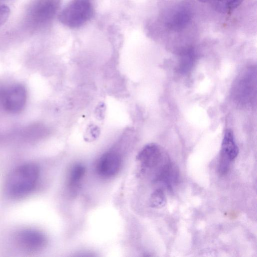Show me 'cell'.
<instances>
[{"label":"cell","instance_id":"277c9868","mask_svg":"<svg viewBox=\"0 0 257 257\" xmlns=\"http://www.w3.org/2000/svg\"><path fill=\"white\" fill-rule=\"evenodd\" d=\"M0 98L6 111L13 114L18 113L25 106L27 91L23 85L14 84L2 91Z\"/></svg>","mask_w":257,"mask_h":257},{"label":"cell","instance_id":"6da1fadb","mask_svg":"<svg viewBox=\"0 0 257 257\" xmlns=\"http://www.w3.org/2000/svg\"><path fill=\"white\" fill-rule=\"evenodd\" d=\"M39 177V169L35 164L27 163L15 169L6 184L8 195L15 199L24 197L35 188Z\"/></svg>","mask_w":257,"mask_h":257},{"label":"cell","instance_id":"8fae6325","mask_svg":"<svg viewBox=\"0 0 257 257\" xmlns=\"http://www.w3.org/2000/svg\"><path fill=\"white\" fill-rule=\"evenodd\" d=\"M86 172L85 166L79 163L75 164L71 169L68 183L70 188H74L78 186L83 178Z\"/></svg>","mask_w":257,"mask_h":257},{"label":"cell","instance_id":"4fadbf2b","mask_svg":"<svg viewBox=\"0 0 257 257\" xmlns=\"http://www.w3.org/2000/svg\"><path fill=\"white\" fill-rule=\"evenodd\" d=\"M10 14L9 8L3 4H0V26L4 25L8 20Z\"/></svg>","mask_w":257,"mask_h":257},{"label":"cell","instance_id":"30bf717a","mask_svg":"<svg viewBox=\"0 0 257 257\" xmlns=\"http://www.w3.org/2000/svg\"><path fill=\"white\" fill-rule=\"evenodd\" d=\"M215 12L222 14L230 13L238 8L244 0H197Z\"/></svg>","mask_w":257,"mask_h":257},{"label":"cell","instance_id":"7a4b0ae2","mask_svg":"<svg viewBox=\"0 0 257 257\" xmlns=\"http://www.w3.org/2000/svg\"><path fill=\"white\" fill-rule=\"evenodd\" d=\"M93 12L89 0H72L60 13L59 20L68 28H77L89 21Z\"/></svg>","mask_w":257,"mask_h":257},{"label":"cell","instance_id":"ba28073f","mask_svg":"<svg viewBox=\"0 0 257 257\" xmlns=\"http://www.w3.org/2000/svg\"><path fill=\"white\" fill-rule=\"evenodd\" d=\"M239 153V149L236 144L233 132L230 129L225 131L221 144V150L219 167L227 169L231 161L234 160Z\"/></svg>","mask_w":257,"mask_h":257},{"label":"cell","instance_id":"52a82bcc","mask_svg":"<svg viewBox=\"0 0 257 257\" xmlns=\"http://www.w3.org/2000/svg\"><path fill=\"white\" fill-rule=\"evenodd\" d=\"M121 166L120 156L114 152H108L103 154L98 160L96 171L99 176L110 178L118 173Z\"/></svg>","mask_w":257,"mask_h":257},{"label":"cell","instance_id":"7c38bea8","mask_svg":"<svg viewBox=\"0 0 257 257\" xmlns=\"http://www.w3.org/2000/svg\"><path fill=\"white\" fill-rule=\"evenodd\" d=\"M166 201L163 190L162 188H158L151 195L150 205L153 208H160L165 205Z\"/></svg>","mask_w":257,"mask_h":257},{"label":"cell","instance_id":"5b68a950","mask_svg":"<svg viewBox=\"0 0 257 257\" xmlns=\"http://www.w3.org/2000/svg\"><path fill=\"white\" fill-rule=\"evenodd\" d=\"M58 6V0H38L31 10V20L39 26L48 24L55 16Z\"/></svg>","mask_w":257,"mask_h":257},{"label":"cell","instance_id":"3957f363","mask_svg":"<svg viewBox=\"0 0 257 257\" xmlns=\"http://www.w3.org/2000/svg\"><path fill=\"white\" fill-rule=\"evenodd\" d=\"M137 159L143 169L154 170V176L170 161L164 149L154 143L144 146L138 154Z\"/></svg>","mask_w":257,"mask_h":257},{"label":"cell","instance_id":"8992f818","mask_svg":"<svg viewBox=\"0 0 257 257\" xmlns=\"http://www.w3.org/2000/svg\"><path fill=\"white\" fill-rule=\"evenodd\" d=\"M16 240L21 249L30 252L39 250L46 243L45 235L34 229H25L20 231L16 235Z\"/></svg>","mask_w":257,"mask_h":257},{"label":"cell","instance_id":"9c48e42d","mask_svg":"<svg viewBox=\"0 0 257 257\" xmlns=\"http://www.w3.org/2000/svg\"><path fill=\"white\" fill-rule=\"evenodd\" d=\"M179 178L178 168L170 161L154 176L153 180L161 183L168 189H171L177 183Z\"/></svg>","mask_w":257,"mask_h":257}]
</instances>
